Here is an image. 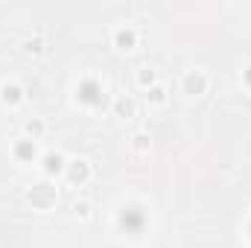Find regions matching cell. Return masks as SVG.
Instances as JSON below:
<instances>
[{
    "label": "cell",
    "instance_id": "obj_1",
    "mask_svg": "<svg viewBox=\"0 0 251 248\" xmlns=\"http://www.w3.org/2000/svg\"><path fill=\"white\" fill-rule=\"evenodd\" d=\"M181 88H184L187 96H199V94H205V88H208V76H205L202 70H187L184 79H181Z\"/></svg>",
    "mask_w": 251,
    "mask_h": 248
},
{
    "label": "cell",
    "instance_id": "obj_2",
    "mask_svg": "<svg viewBox=\"0 0 251 248\" xmlns=\"http://www.w3.org/2000/svg\"><path fill=\"white\" fill-rule=\"evenodd\" d=\"M114 44H117L120 50H132V47L137 44V32L129 29V26H126V29H117V32H114Z\"/></svg>",
    "mask_w": 251,
    "mask_h": 248
},
{
    "label": "cell",
    "instance_id": "obj_3",
    "mask_svg": "<svg viewBox=\"0 0 251 248\" xmlns=\"http://www.w3.org/2000/svg\"><path fill=\"white\" fill-rule=\"evenodd\" d=\"M0 94H3V102H9V105H15V102L20 99V88H18V85H3Z\"/></svg>",
    "mask_w": 251,
    "mask_h": 248
},
{
    "label": "cell",
    "instance_id": "obj_4",
    "mask_svg": "<svg viewBox=\"0 0 251 248\" xmlns=\"http://www.w3.org/2000/svg\"><path fill=\"white\" fill-rule=\"evenodd\" d=\"M88 178V167H85V161H73V167H70V181H85Z\"/></svg>",
    "mask_w": 251,
    "mask_h": 248
},
{
    "label": "cell",
    "instance_id": "obj_5",
    "mask_svg": "<svg viewBox=\"0 0 251 248\" xmlns=\"http://www.w3.org/2000/svg\"><path fill=\"white\" fill-rule=\"evenodd\" d=\"M146 96H149V105H164V102H167V88L158 85V88H152Z\"/></svg>",
    "mask_w": 251,
    "mask_h": 248
},
{
    "label": "cell",
    "instance_id": "obj_6",
    "mask_svg": "<svg viewBox=\"0 0 251 248\" xmlns=\"http://www.w3.org/2000/svg\"><path fill=\"white\" fill-rule=\"evenodd\" d=\"M137 82L146 88V85H152V82H155V73H152V70H140V73H137Z\"/></svg>",
    "mask_w": 251,
    "mask_h": 248
},
{
    "label": "cell",
    "instance_id": "obj_7",
    "mask_svg": "<svg viewBox=\"0 0 251 248\" xmlns=\"http://www.w3.org/2000/svg\"><path fill=\"white\" fill-rule=\"evenodd\" d=\"M61 167V155H50L47 158V172H53V170H58Z\"/></svg>",
    "mask_w": 251,
    "mask_h": 248
},
{
    "label": "cell",
    "instance_id": "obj_8",
    "mask_svg": "<svg viewBox=\"0 0 251 248\" xmlns=\"http://www.w3.org/2000/svg\"><path fill=\"white\" fill-rule=\"evenodd\" d=\"M117 111H120V114H126V117H132L135 105H132V102H123V99H120V102H117Z\"/></svg>",
    "mask_w": 251,
    "mask_h": 248
},
{
    "label": "cell",
    "instance_id": "obj_9",
    "mask_svg": "<svg viewBox=\"0 0 251 248\" xmlns=\"http://www.w3.org/2000/svg\"><path fill=\"white\" fill-rule=\"evenodd\" d=\"M26 132H29V134H41V132H44V126H41L38 120H32V123H26Z\"/></svg>",
    "mask_w": 251,
    "mask_h": 248
},
{
    "label": "cell",
    "instance_id": "obj_10",
    "mask_svg": "<svg viewBox=\"0 0 251 248\" xmlns=\"http://www.w3.org/2000/svg\"><path fill=\"white\" fill-rule=\"evenodd\" d=\"M135 140H137V143H135V149H146V137H143V134H137Z\"/></svg>",
    "mask_w": 251,
    "mask_h": 248
},
{
    "label": "cell",
    "instance_id": "obj_11",
    "mask_svg": "<svg viewBox=\"0 0 251 248\" xmlns=\"http://www.w3.org/2000/svg\"><path fill=\"white\" fill-rule=\"evenodd\" d=\"M76 213H79V216H88V205H85V202H82V205H76Z\"/></svg>",
    "mask_w": 251,
    "mask_h": 248
},
{
    "label": "cell",
    "instance_id": "obj_12",
    "mask_svg": "<svg viewBox=\"0 0 251 248\" xmlns=\"http://www.w3.org/2000/svg\"><path fill=\"white\" fill-rule=\"evenodd\" d=\"M246 76H249V82H251V67H249V73H246Z\"/></svg>",
    "mask_w": 251,
    "mask_h": 248
}]
</instances>
